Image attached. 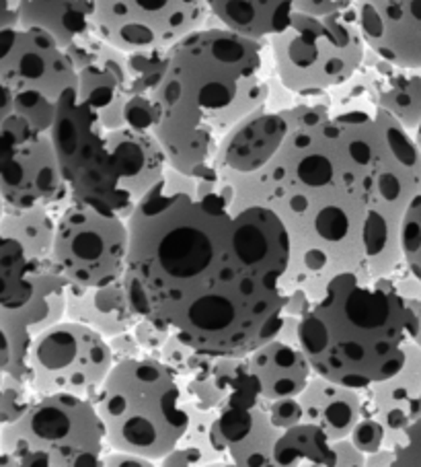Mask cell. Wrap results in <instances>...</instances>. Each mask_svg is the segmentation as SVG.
I'll list each match as a JSON object with an SVG mask.
<instances>
[{
	"instance_id": "1",
	"label": "cell",
	"mask_w": 421,
	"mask_h": 467,
	"mask_svg": "<svg viewBox=\"0 0 421 467\" xmlns=\"http://www.w3.org/2000/svg\"><path fill=\"white\" fill-rule=\"evenodd\" d=\"M128 227L124 283L142 319L210 357H247L278 336L290 235L272 208L234 204L216 169L167 167Z\"/></svg>"
},
{
	"instance_id": "2",
	"label": "cell",
	"mask_w": 421,
	"mask_h": 467,
	"mask_svg": "<svg viewBox=\"0 0 421 467\" xmlns=\"http://www.w3.org/2000/svg\"><path fill=\"white\" fill-rule=\"evenodd\" d=\"M239 206H267L290 235L286 293L319 301L339 274L388 276L403 264L401 224L421 196L413 132L368 98L290 132L262 171L216 169Z\"/></svg>"
},
{
	"instance_id": "3",
	"label": "cell",
	"mask_w": 421,
	"mask_h": 467,
	"mask_svg": "<svg viewBox=\"0 0 421 467\" xmlns=\"http://www.w3.org/2000/svg\"><path fill=\"white\" fill-rule=\"evenodd\" d=\"M273 80L270 42L214 21L169 47L152 91L155 134L169 167L188 175L212 173L224 136L270 106Z\"/></svg>"
},
{
	"instance_id": "4",
	"label": "cell",
	"mask_w": 421,
	"mask_h": 467,
	"mask_svg": "<svg viewBox=\"0 0 421 467\" xmlns=\"http://www.w3.org/2000/svg\"><path fill=\"white\" fill-rule=\"evenodd\" d=\"M419 329V313L388 276L339 274L298 327L313 370L355 389L399 373Z\"/></svg>"
},
{
	"instance_id": "5",
	"label": "cell",
	"mask_w": 421,
	"mask_h": 467,
	"mask_svg": "<svg viewBox=\"0 0 421 467\" xmlns=\"http://www.w3.org/2000/svg\"><path fill=\"white\" fill-rule=\"evenodd\" d=\"M50 136L70 200L109 208L126 221L169 167L155 132L103 124L78 88L62 95Z\"/></svg>"
},
{
	"instance_id": "6",
	"label": "cell",
	"mask_w": 421,
	"mask_h": 467,
	"mask_svg": "<svg viewBox=\"0 0 421 467\" xmlns=\"http://www.w3.org/2000/svg\"><path fill=\"white\" fill-rule=\"evenodd\" d=\"M113 451L160 462L191 422L185 381L150 354L118 360L93 400Z\"/></svg>"
},
{
	"instance_id": "7",
	"label": "cell",
	"mask_w": 421,
	"mask_h": 467,
	"mask_svg": "<svg viewBox=\"0 0 421 467\" xmlns=\"http://www.w3.org/2000/svg\"><path fill=\"white\" fill-rule=\"evenodd\" d=\"M278 83L293 95H323L358 75L368 46L355 6L325 17L294 15L290 27L270 37Z\"/></svg>"
},
{
	"instance_id": "8",
	"label": "cell",
	"mask_w": 421,
	"mask_h": 467,
	"mask_svg": "<svg viewBox=\"0 0 421 467\" xmlns=\"http://www.w3.org/2000/svg\"><path fill=\"white\" fill-rule=\"evenodd\" d=\"M0 447L17 467H97L108 432L91 400L39 396L17 422L0 429Z\"/></svg>"
},
{
	"instance_id": "9",
	"label": "cell",
	"mask_w": 421,
	"mask_h": 467,
	"mask_svg": "<svg viewBox=\"0 0 421 467\" xmlns=\"http://www.w3.org/2000/svg\"><path fill=\"white\" fill-rule=\"evenodd\" d=\"M0 85L36 130L50 132L62 95L78 88V70L47 31L17 26L0 31Z\"/></svg>"
},
{
	"instance_id": "10",
	"label": "cell",
	"mask_w": 421,
	"mask_h": 467,
	"mask_svg": "<svg viewBox=\"0 0 421 467\" xmlns=\"http://www.w3.org/2000/svg\"><path fill=\"white\" fill-rule=\"evenodd\" d=\"M129 227L109 208L68 200L58 213L52 260L70 285L108 286L126 276Z\"/></svg>"
},
{
	"instance_id": "11",
	"label": "cell",
	"mask_w": 421,
	"mask_h": 467,
	"mask_svg": "<svg viewBox=\"0 0 421 467\" xmlns=\"http://www.w3.org/2000/svg\"><path fill=\"white\" fill-rule=\"evenodd\" d=\"M113 365L116 354L109 337L64 319L31 346L27 381L37 398L67 393L93 401Z\"/></svg>"
},
{
	"instance_id": "12",
	"label": "cell",
	"mask_w": 421,
	"mask_h": 467,
	"mask_svg": "<svg viewBox=\"0 0 421 467\" xmlns=\"http://www.w3.org/2000/svg\"><path fill=\"white\" fill-rule=\"evenodd\" d=\"M95 34L132 52L169 50L212 23L206 0H88Z\"/></svg>"
},
{
	"instance_id": "13",
	"label": "cell",
	"mask_w": 421,
	"mask_h": 467,
	"mask_svg": "<svg viewBox=\"0 0 421 467\" xmlns=\"http://www.w3.org/2000/svg\"><path fill=\"white\" fill-rule=\"evenodd\" d=\"M0 196L9 208H62L68 202L70 190L50 132H34L0 159Z\"/></svg>"
},
{
	"instance_id": "14",
	"label": "cell",
	"mask_w": 421,
	"mask_h": 467,
	"mask_svg": "<svg viewBox=\"0 0 421 467\" xmlns=\"http://www.w3.org/2000/svg\"><path fill=\"white\" fill-rule=\"evenodd\" d=\"M67 299L68 280L54 260H47L39 264L37 286L29 303L13 311H0V327L11 340V375L27 381L31 346L47 329L67 319Z\"/></svg>"
},
{
	"instance_id": "15",
	"label": "cell",
	"mask_w": 421,
	"mask_h": 467,
	"mask_svg": "<svg viewBox=\"0 0 421 467\" xmlns=\"http://www.w3.org/2000/svg\"><path fill=\"white\" fill-rule=\"evenodd\" d=\"M362 36L393 67L421 68V0H358Z\"/></svg>"
},
{
	"instance_id": "16",
	"label": "cell",
	"mask_w": 421,
	"mask_h": 467,
	"mask_svg": "<svg viewBox=\"0 0 421 467\" xmlns=\"http://www.w3.org/2000/svg\"><path fill=\"white\" fill-rule=\"evenodd\" d=\"M290 132L284 111L270 106L257 109L224 136L214 167L234 173L262 171L284 147Z\"/></svg>"
},
{
	"instance_id": "17",
	"label": "cell",
	"mask_w": 421,
	"mask_h": 467,
	"mask_svg": "<svg viewBox=\"0 0 421 467\" xmlns=\"http://www.w3.org/2000/svg\"><path fill=\"white\" fill-rule=\"evenodd\" d=\"M282 432L272 422L267 404L222 410L214 422L216 447L239 467H273V447Z\"/></svg>"
},
{
	"instance_id": "18",
	"label": "cell",
	"mask_w": 421,
	"mask_h": 467,
	"mask_svg": "<svg viewBox=\"0 0 421 467\" xmlns=\"http://www.w3.org/2000/svg\"><path fill=\"white\" fill-rule=\"evenodd\" d=\"M366 410L386 429V447L401 445L405 431L421 418V346L411 344L399 373L366 389Z\"/></svg>"
},
{
	"instance_id": "19",
	"label": "cell",
	"mask_w": 421,
	"mask_h": 467,
	"mask_svg": "<svg viewBox=\"0 0 421 467\" xmlns=\"http://www.w3.org/2000/svg\"><path fill=\"white\" fill-rule=\"evenodd\" d=\"M67 319L97 329L105 337L132 332L142 317L134 309L124 278L108 286H78L68 283Z\"/></svg>"
},
{
	"instance_id": "20",
	"label": "cell",
	"mask_w": 421,
	"mask_h": 467,
	"mask_svg": "<svg viewBox=\"0 0 421 467\" xmlns=\"http://www.w3.org/2000/svg\"><path fill=\"white\" fill-rule=\"evenodd\" d=\"M304 422L317 424L331 439H347L366 410V389L347 388L314 373L304 391L298 396Z\"/></svg>"
},
{
	"instance_id": "21",
	"label": "cell",
	"mask_w": 421,
	"mask_h": 467,
	"mask_svg": "<svg viewBox=\"0 0 421 467\" xmlns=\"http://www.w3.org/2000/svg\"><path fill=\"white\" fill-rule=\"evenodd\" d=\"M247 362L262 383L263 398L267 401L298 398L314 375L301 344H288L278 337L247 354Z\"/></svg>"
},
{
	"instance_id": "22",
	"label": "cell",
	"mask_w": 421,
	"mask_h": 467,
	"mask_svg": "<svg viewBox=\"0 0 421 467\" xmlns=\"http://www.w3.org/2000/svg\"><path fill=\"white\" fill-rule=\"evenodd\" d=\"M301 0H206L212 21L253 39H267L290 27Z\"/></svg>"
},
{
	"instance_id": "23",
	"label": "cell",
	"mask_w": 421,
	"mask_h": 467,
	"mask_svg": "<svg viewBox=\"0 0 421 467\" xmlns=\"http://www.w3.org/2000/svg\"><path fill=\"white\" fill-rule=\"evenodd\" d=\"M368 72V99L416 132L421 126V68L393 67L376 56Z\"/></svg>"
},
{
	"instance_id": "24",
	"label": "cell",
	"mask_w": 421,
	"mask_h": 467,
	"mask_svg": "<svg viewBox=\"0 0 421 467\" xmlns=\"http://www.w3.org/2000/svg\"><path fill=\"white\" fill-rule=\"evenodd\" d=\"M19 26L47 31L64 50L95 36L88 0H26Z\"/></svg>"
},
{
	"instance_id": "25",
	"label": "cell",
	"mask_w": 421,
	"mask_h": 467,
	"mask_svg": "<svg viewBox=\"0 0 421 467\" xmlns=\"http://www.w3.org/2000/svg\"><path fill=\"white\" fill-rule=\"evenodd\" d=\"M50 206L36 208H5L0 219V231L17 239L26 247L29 257L37 264L52 260L56 229H58V213Z\"/></svg>"
},
{
	"instance_id": "26",
	"label": "cell",
	"mask_w": 421,
	"mask_h": 467,
	"mask_svg": "<svg viewBox=\"0 0 421 467\" xmlns=\"http://www.w3.org/2000/svg\"><path fill=\"white\" fill-rule=\"evenodd\" d=\"M39 264L29 257L17 239L0 231V311L29 303L37 286Z\"/></svg>"
},
{
	"instance_id": "27",
	"label": "cell",
	"mask_w": 421,
	"mask_h": 467,
	"mask_svg": "<svg viewBox=\"0 0 421 467\" xmlns=\"http://www.w3.org/2000/svg\"><path fill=\"white\" fill-rule=\"evenodd\" d=\"M334 439L317 424L301 422L282 432L273 447L275 465L280 467H335Z\"/></svg>"
},
{
	"instance_id": "28",
	"label": "cell",
	"mask_w": 421,
	"mask_h": 467,
	"mask_svg": "<svg viewBox=\"0 0 421 467\" xmlns=\"http://www.w3.org/2000/svg\"><path fill=\"white\" fill-rule=\"evenodd\" d=\"M221 412L216 410H200L191 408V422L188 431L180 441L183 447L198 449L201 457H204V465H229V457H226L221 449L216 447L214 441V422Z\"/></svg>"
},
{
	"instance_id": "29",
	"label": "cell",
	"mask_w": 421,
	"mask_h": 467,
	"mask_svg": "<svg viewBox=\"0 0 421 467\" xmlns=\"http://www.w3.org/2000/svg\"><path fill=\"white\" fill-rule=\"evenodd\" d=\"M157 358H160L165 365L171 367L183 381L193 379V377L206 373L214 360V357H210V354H204L198 348H193V346L183 342L181 337L175 334H169V337L163 344V348H160L157 354Z\"/></svg>"
},
{
	"instance_id": "30",
	"label": "cell",
	"mask_w": 421,
	"mask_h": 467,
	"mask_svg": "<svg viewBox=\"0 0 421 467\" xmlns=\"http://www.w3.org/2000/svg\"><path fill=\"white\" fill-rule=\"evenodd\" d=\"M36 130L27 118H23L15 108L13 93L5 85H0V159L29 139Z\"/></svg>"
},
{
	"instance_id": "31",
	"label": "cell",
	"mask_w": 421,
	"mask_h": 467,
	"mask_svg": "<svg viewBox=\"0 0 421 467\" xmlns=\"http://www.w3.org/2000/svg\"><path fill=\"white\" fill-rule=\"evenodd\" d=\"M36 400V391L31 389V385L26 379L6 373L3 391H0V429L17 422Z\"/></svg>"
},
{
	"instance_id": "32",
	"label": "cell",
	"mask_w": 421,
	"mask_h": 467,
	"mask_svg": "<svg viewBox=\"0 0 421 467\" xmlns=\"http://www.w3.org/2000/svg\"><path fill=\"white\" fill-rule=\"evenodd\" d=\"M403 262L421 280V196L409 206L401 224Z\"/></svg>"
},
{
	"instance_id": "33",
	"label": "cell",
	"mask_w": 421,
	"mask_h": 467,
	"mask_svg": "<svg viewBox=\"0 0 421 467\" xmlns=\"http://www.w3.org/2000/svg\"><path fill=\"white\" fill-rule=\"evenodd\" d=\"M350 439L362 453L372 455L386 447V429L370 410H364V416L360 418L358 424L354 426Z\"/></svg>"
},
{
	"instance_id": "34",
	"label": "cell",
	"mask_w": 421,
	"mask_h": 467,
	"mask_svg": "<svg viewBox=\"0 0 421 467\" xmlns=\"http://www.w3.org/2000/svg\"><path fill=\"white\" fill-rule=\"evenodd\" d=\"M267 412H270L272 422L282 431H288L304 422L303 404L298 398H280L267 401Z\"/></svg>"
},
{
	"instance_id": "35",
	"label": "cell",
	"mask_w": 421,
	"mask_h": 467,
	"mask_svg": "<svg viewBox=\"0 0 421 467\" xmlns=\"http://www.w3.org/2000/svg\"><path fill=\"white\" fill-rule=\"evenodd\" d=\"M395 467H421V418L413 422L407 431L401 445L395 449Z\"/></svg>"
},
{
	"instance_id": "36",
	"label": "cell",
	"mask_w": 421,
	"mask_h": 467,
	"mask_svg": "<svg viewBox=\"0 0 421 467\" xmlns=\"http://www.w3.org/2000/svg\"><path fill=\"white\" fill-rule=\"evenodd\" d=\"M132 332L136 336L138 344L142 346V350L150 354V357H157L159 350L163 348V344L169 337V334H171V332H165V329L157 327L155 324H150V321H147V319L138 321Z\"/></svg>"
},
{
	"instance_id": "37",
	"label": "cell",
	"mask_w": 421,
	"mask_h": 467,
	"mask_svg": "<svg viewBox=\"0 0 421 467\" xmlns=\"http://www.w3.org/2000/svg\"><path fill=\"white\" fill-rule=\"evenodd\" d=\"M358 0H301L298 3V13L313 15V17H325V15H334L339 11L355 6Z\"/></svg>"
},
{
	"instance_id": "38",
	"label": "cell",
	"mask_w": 421,
	"mask_h": 467,
	"mask_svg": "<svg viewBox=\"0 0 421 467\" xmlns=\"http://www.w3.org/2000/svg\"><path fill=\"white\" fill-rule=\"evenodd\" d=\"M335 445V457L337 463L335 467H362L366 465V453L354 445L352 439H339L334 442Z\"/></svg>"
},
{
	"instance_id": "39",
	"label": "cell",
	"mask_w": 421,
	"mask_h": 467,
	"mask_svg": "<svg viewBox=\"0 0 421 467\" xmlns=\"http://www.w3.org/2000/svg\"><path fill=\"white\" fill-rule=\"evenodd\" d=\"M23 3L26 0H0V31L19 26Z\"/></svg>"
},
{
	"instance_id": "40",
	"label": "cell",
	"mask_w": 421,
	"mask_h": 467,
	"mask_svg": "<svg viewBox=\"0 0 421 467\" xmlns=\"http://www.w3.org/2000/svg\"><path fill=\"white\" fill-rule=\"evenodd\" d=\"M155 463L157 462H152V459H149V457L128 453V451H116V449H113V453L105 455L103 462H101V465H124V467H128V465H140V467L149 465L150 467Z\"/></svg>"
},
{
	"instance_id": "41",
	"label": "cell",
	"mask_w": 421,
	"mask_h": 467,
	"mask_svg": "<svg viewBox=\"0 0 421 467\" xmlns=\"http://www.w3.org/2000/svg\"><path fill=\"white\" fill-rule=\"evenodd\" d=\"M11 367V340L3 327H0V391H3L5 377Z\"/></svg>"
},
{
	"instance_id": "42",
	"label": "cell",
	"mask_w": 421,
	"mask_h": 467,
	"mask_svg": "<svg viewBox=\"0 0 421 467\" xmlns=\"http://www.w3.org/2000/svg\"><path fill=\"white\" fill-rule=\"evenodd\" d=\"M395 463V449H380L376 453L366 455V465L375 467V465H393Z\"/></svg>"
},
{
	"instance_id": "43",
	"label": "cell",
	"mask_w": 421,
	"mask_h": 467,
	"mask_svg": "<svg viewBox=\"0 0 421 467\" xmlns=\"http://www.w3.org/2000/svg\"><path fill=\"white\" fill-rule=\"evenodd\" d=\"M0 467H13V459L5 453L3 447H0Z\"/></svg>"
},
{
	"instance_id": "44",
	"label": "cell",
	"mask_w": 421,
	"mask_h": 467,
	"mask_svg": "<svg viewBox=\"0 0 421 467\" xmlns=\"http://www.w3.org/2000/svg\"><path fill=\"white\" fill-rule=\"evenodd\" d=\"M417 313H419V329H417V336H416V344L421 346V307L417 309Z\"/></svg>"
},
{
	"instance_id": "45",
	"label": "cell",
	"mask_w": 421,
	"mask_h": 467,
	"mask_svg": "<svg viewBox=\"0 0 421 467\" xmlns=\"http://www.w3.org/2000/svg\"><path fill=\"white\" fill-rule=\"evenodd\" d=\"M413 139H416V142H417V147H419V150H421V126L417 128L416 132H413Z\"/></svg>"
},
{
	"instance_id": "46",
	"label": "cell",
	"mask_w": 421,
	"mask_h": 467,
	"mask_svg": "<svg viewBox=\"0 0 421 467\" xmlns=\"http://www.w3.org/2000/svg\"><path fill=\"white\" fill-rule=\"evenodd\" d=\"M5 208H6V204H5L3 196H0V219H3V214H5Z\"/></svg>"
}]
</instances>
